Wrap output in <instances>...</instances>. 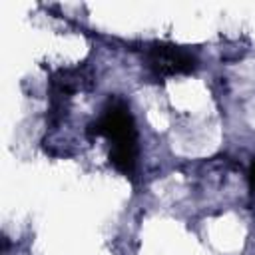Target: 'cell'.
<instances>
[{"label": "cell", "instance_id": "cell-2", "mask_svg": "<svg viewBox=\"0 0 255 255\" xmlns=\"http://www.w3.org/2000/svg\"><path fill=\"white\" fill-rule=\"evenodd\" d=\"M145 66L153 78H169L191 74L197 68V58L179 46L173 44H151L145 50Z\"/></svg>", "mask_w": 255, "mask_h": 255}, {"label": "cell", "instance_id": "cell-1", "mask_svg": "<svg viewBox=\"0 0 255 255\" xmlns=\"http://www.w3.org/2000/svg\"><path fill=\"white\" fill-rule=\"evenodd\" d=\"M88 135L110 139V147L137 145L133 116L122 100H114L104 108L102 116L88 126Z\"/></svg>", "mask_w": 255, "mask_h": 255}, {"label": "cell", "instance_id": "cell-3", "mask_svg": "<svg viewBox=\"0 0 255 255\" xmlns=\"http://www.w3.org/2000/svg\"><path fill=\"white\" fill-rule=\"evenodd\" d=\"M247 177H249V189H251V193H255V159H253L251 165H249Z\"/></svg>", "mask_w": 255, "mask_h": 255}]
</instances>
